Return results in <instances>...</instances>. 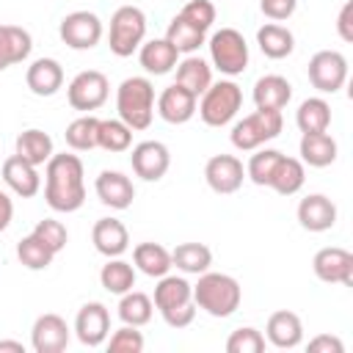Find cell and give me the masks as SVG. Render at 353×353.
<instances>
[{"instance_id":"cell-32","label":"cell","mask_w":353,"mask_h":353,"mask_svg":"<svg viewBox=\"0 0 353 353\" xmlns=\"http://www.w3.org/2000/svg\"><path fill=\"white\" fill-rule=\"evenodd\" d=\"M193 301V284L185 276H160L157 287H154V306L157 312H168L174 306L190 303Z\"/></svg>"},{"instance_id":"cell-14","label":"cell","mask_w":353,"mask_h":353,"mask_svg":"<svg viewBox=\"0 0 353 353\" xmlns=\"http://www.w3.org/2000/svg\"><path fill=\"white\" fill-rule=\"evenodd\" d=\"M204 179L210 185V190L229 196L237 193L243 179H245V168L234 154H212L204 165Z\"/></svg>"},{"instance_id":"cell-10","label":"cell","mask_w":353,"mask_h":353,"mask_svg":"<svg viewBox=\"0 0 353 353\" xmlns=\"http://www.w3.org/2000/svg\"><path fill=\"white\" fill-rule=\"evenodd\" d=\"M58 36L69 50H91L102 39V19L94 11H72L61 19Z\"/></svg>"},{"instance_id":"cell-18","label":"cell","mask_w":353,"mask_h":353,"mask_svg":"<svg viewBox=\"0 0 353 353\" xmlns=\"http://www.w3.org/2000/svg\"><path fill=\"white\" fill-rule=\"evenodd\" d=\"M3 182L22 199H33L39 190H41V176H39V168L33 163H28L25 157L19 154H11L3 160Z\"/></svg>"},{"instance_id":"cell-44","label":"cell","mask_w":353,"mask_h":353,"mask_svg":"<svg viewBox=\"0 0 353 353\" xmlns=\"http://www.w3.org/2000/svg\"><path fill=\"white\" fill-rule=\"evenodd\" d=\"M179 17H182L185 22H190L193 28H199V30L207 33V30L212 28V22H215V6H212L210 0H188V3L182 6Z\"/></svg>"},{"instance_id":"cell-12","label":"cell","mask_w":353,"mask_h":353,"mask_svg":"<svg viewBox=\"0 0 353 353\" xmlns=\"http://www.w3.org/2000/svg\"><path fill=\"white\" fill-rule=\"evenodd\" d=\"M312 270L325 284L353 287V254L345 248H336V245L320 248L312 259Z\"/></svg>"},{"instance_id":"cell-20","label":"cell","mask_w":353,"mask_h":353,"mask_svg":"<svg viewBox=\"0 0 353 353\" xmlns=\"http://www.w3.org/2000/svg\"><path fill=\"white\" fill-rule=\"evenodd\" d=\"M298 223L306 232H328L336 223V204L323 193H309L298 204Z\"/></svg>"},{"instance_id":"cell-28","label":"cell","mask_w":353,"mask_h":353,"mask_svg":"<svg viewBox=\"0 0 353 353\" xmlns=\"http://www.w3.org/2000/svg\"><path fill=\"white\" fill-rule=\"evenodd\" d=\"M303 182H306V168H303V163H301L298 157L281 154L279 163H276V168H273V174H270L268 188H273L279 196H295V193L303 188Z\"/></svg>"},{"instance_id":"cell-7","label":"cell","mask_w":353,"mask_h":353,"mask_svg":"<svg viewBox=\"0 0 353 353\" xmlns=\"http://www.w3.org/2000/svg\"><path fill=\"white\" fill-rule=\"evenodd\" d=\"M207 47H210V61L221 74L234 77V74L245 72V66H248V44H245L240 30L221 28V30L212 33Z\"/></svg>"},{"instance_id":"cell-8","label":"cell","mask_w":353,"mask_h":353,"mask_svg":"<svg viewBox=\"0 0 353 353\" xmlns=\"http://www.w3.org/2000/svg\"><path fill=\"white\" fill-rule=\"evenodd\" d=\"M306 74L320 94H336L347 80V58L336 50H320L309 58Z\"/></svg>"},{"instance_id":"cell-35","label":"cell","mask_w":353,"mask_h":353,"mask_svg":"<svg viewBox=\"0 0 353 353\" xmlns=\"http://www.w3.org/2000/svg\"><path fill=\"white\" fill-rule=\"evenodd\" d=\"M99 284L113 295L130 292L135 287V265L124 262L121 256H110L99 270Z\"/></svg>"},{"instance_id":"cell-26","label":"cell","mask_w":353,"mask_h":353,"mask_svg":"<svg viewBox=\"0 0 353 353\" xmlns=\"http://www.w3.org/2000/svg\"><path fill=\"white\" fill-rule=\"evenodd\" d=\"M174 69H176V83L188 88L193 97H201L212 83V66L201 55H185Z\"/></svg>"},{"instance_id":"cell-11","label":"cell","mask_w":353,"mask_h":353,"mask_svg":"<svg viewBox=\"0 0 353 353\" xmlns=\"http://www.w3.org/2000/svg\"><path fill=\"white\" fill-rule=\"evenodd\" d=\"M130 165L143 182H160L171 165V152L163 141H141L132 146Z\"/></svg>"},{"instance_id":"cell-21","label":"cell","mask_w":353,"mask_h":353,"mask_svg":"<svg viewBox=\"0 0 353 353\" xmlns=\"http://www.w3.org/2000/svg\"><path fill=\"white\" fill-rule=\"evenodd\" d=\"M91 243L102 256H121L130 248V232L119 218H99L91 229Z\"/></svg>"},{"instance_id":"cell-46","label":"cell","mask_w":353,"mask_h":353,"mask_svg":"<svg viewBox=\"0 0 353 353\" xmlns=\"http://www.w3.org/2000/svg\"><path fill=\"white\" fill-rule=\"evenodd\" d=\"M259 8H262V14H265L268 19L284 22V19H290V17L295 14L298 0H259Z\"/></svg>"},{"instance_id":"cell-22","label":"cell","mask_w":353,"mask_h":353,"mask_svg":"<svg viewBox=\"0 0 353 353\" xmlns=\"http://www.w3.org/2000/svg\"><path fill=\"white\" fill-rule=\"evenodd\" d=\"M25 83L36 97H52L63 85V69L55 58H36L25 72Z\"/></svg>"},{"instance_id":"cell-33","label":"cell","mask_w":353,"mask_h":353,"mask_svg":"<svg viewBox=\"0 0 353 353\" xmlns=\"http://www.w3.org/2000/svg\"><path fill=\"white\" fill-rule=\"evenodd\" d=\"M295 124L298 130L306 132H328L331 127V105L323 97H309L298 105L295 110Z\"/></svg>"},{"instance_id":"cell-25","label":"cell","mask_w":353,"mask_h":353,"mask_svg":"<svg viewBox=\"0 0 353 353\" xmlns=\"http://www.w3.org/2000/svg\"><path fill=\"white\" fill-rule=\"evenodd\" d=\"M292 99V85L281 74H265L254 83V105L265 110H281Z\"/></svg>"},{"instance_id":"cell-2","label":"cell","mask_w":353,"mask_h":353,"mask_svg":"<svg viewBox=\"0 0 353 353\" xmlns=\"http://www.w3.org/2000/svg\"><path fill=\"white\" fill-rule=\"evenodd\" d=\"M243 290L234 276L226 273H201L193 287L196 309H204L210 317H232L240 309Z\"/></svg>"},{"instance_id":"cell-42","label":"cell","mask_w":353,"mask_h":353,"mask_svg":"<svg viewBox=\"0 0 353 353\" xmlns=\"http://www.w3.org/2000/svg\"><path fill=\"white\" fill-rule=\"evenodd\" d=\"M226 350L229 353H262L265 350V336L251 325L234 328L226 339Z\"/></svg>"},{"instance_id":"cell-30","label":"cell","mask_w":353,"mask_h":353,"mask_svg":"<svg viewBox=\"0 0 353 353\" xmlns=\"http://www.w3.org/2000/svg\"><path fill=\"white\" fill-rule=\"evenodd\" d=\"M212 265V251L204 243H179L171 251V268L188 273V276H201Z\"/></svg>"},{"instance_id":"cell-23","label":"cell","mask_w":353,"mask_h":353,"mask_svg":"<svg viewBox=\"0 0 353 353\" xmlns=\"http://www.w3.org/2000/svg\"><path fill=\"white\" fill-rule=\"evenodd\" d=\"M138 61L146 74L160 77V74H168L179 63V52L174 50V44L168 39H152L138 47Z\"/></svg>"},{"instance_id":"cell-3","label":"cell","mask_w":353,"mask_h":353,"mask_svg":"<svg viewBox=\"0 0 353 353\" xmlns=\"http://www.w3.org/2000/svg\"><path fill=\"white\" fill-rule=\"evenodd\" d=\"M119 119L135 132L146 130L154 119V85L149 77H127L116 88Z\"/></svg>"},{"instance_id":"cell-27","label":"cell","mask_w":353,"mask_h":353,"mask_svg":"<svg viewBox=\"0 0 353 353\" xmlns=\"http://www.w3.org/2000/svg\"><path fill=\"white\" fill-rule=\"evenodd\" d=\"M301 163L303 165H312V168H325L336 160V141L328 135V132H306L301 138Z\"/></svg>"},{"instance_id":"cell-40","label":"cell","mask_w":353,"mask_h":353,"mask_svg":"<svg viewBox=\"0 0 353 353\" xmlns=\"http://www.w3.org/2000/svg\"><path fill=\"white\" fill-rule=\"evenodd\" d=\"M17 256H19V262H22L28 270H47V268L52 265V259H55V251H52L50 245H44V243L30 232L28 237H22V240L17 243Z\"/></svg>"},{"instance_id":"cell-39","label":"cell","mask_w":353,"mask_h":353,"mask_svg":"<svg viewBox=\"0 0 353 353\" xmlns=\"http://www.w3.org/2000/svg\"><path fill=\"white\" fill-rule=\"evenodd\" d=\"M97 146L110 152V154L127 152L132 146V130L121 119H99V141H97Z\"/></svg>"},{"instance_id":"cell-15","label":"cell","mask_w":353,"mask_h":353,"mask_svg":"<svg viewBox=\"0 0 353 353\" xmlns=\"http://www.w3.org/2000/svg\"><path fill=\"white\" fill-rule=\"evenodd\" d=\"M69 336H72V331H69L66 320L52 312L36 317V323L30 328V345L36 353H61V350H66Z\"/></svg>"},{"instance_id":"cell-51","label":"cell","mask_w":353,"mask_h":353,"mask_svg":"<svg viewBox=\"0 0 353 353\" xmlns=\"http://www.w3.org/2000/svg\"><path fill=\"white\" fill-rule=\"evenodd\" d=\"M0 350H11V353H25L22 342H8V339H3V342H0Z\"/></svg>"},{"instance_id":"cell-4","label":"cell","mask_w":353,"mask_h":353,"mask_svg":"<svg viewBox=\"0 0 353 353\" xmlns=\"http://www.w3.org/2000/svg\"><path fill=\"white\" fill-rule=\"evenodd\" d=\"M281 127H284V119H281V110H265V108H256L254 113L243 116L229 138H232V146L240 149V152H254L259 146H265L268 141L279 138L281 135Z\"/></svg>"},{"instance_id":"cell-6","label":"cell","mask_w":353,"mask_h":353,"mask_svg":"<svg viewBox=\"0 0 353 353\" xmlns=\"http://www.w3.org/2000/svg\"><path fill=\"white\" fill-rule=\"evenodd\" d=\"M146 39V14L138 6H121L110 17L108 47L119 58H130Z\"/></svg>"},{"instance_id":"cell-45","label":"cell","mask_w":353,"mask_h":353,"mask_svg":"<svg viewBox=\"0 0 353 353\" xmlns=\"http://www.w3.org/2000/svg\"><path fill=\"white\" fill-rule=\"evenodd\" d=\"M108 350L110 353H141L143 350V334L135 325H121L110 334Z\"/></svg>"},{"instance_id":"cell-50","label":"cell","mask_w":353,"mask_h":353,"mask_svg":"<svg viewBox=\"0 0 353 353\" xmlns=\"http://www.w3.org/2000/svg\"><path fill=\"white\" fill-rule=\"evenodd\" d=\"M11 218H14V201L8 199V193H3V190H0V234L8 229Z\"/></svg>"},{"instance_id":"cell-34","label":"cell","mask_w":353,"mask_h":353,"mask_svg":"<svg viewBox=\"0 0 353 353\" xmlns=\"http://www.w3.org/2000/svg\"><path fill=\"white\" fill-rule=\"evenodd\" d=\"M17 154L25 157L28 163H33L36 168L39 165H47V160L55 154L52 152V138L44 130H36V127L22 130L17 135Z\"/></svg>"},{"instance_id":"cell-24","label":"cell","mask_w":353,"mask_h":353,"mask_svg":"<svg viewBox=\"0 0 353 353\" xmlns=\"http://www.w3.org/2000/svg\"><path fill=\"white\" fill-rule=\"evenodd\" d=\"M30 50H33V39L25 28L0 25V72L14 66V63L28 61Z\"/></svg>"},{"instance_id":"cell-36","label":"cell","mask_w":353,"mask_h":353,"mask_svg":"<svg viewBox=\"0 0 353 353\" xmlns=\"http://www.w3.org/2000/svg\"><path fill=\"white\" fill-rule=\"evenodd\" d=\"M152 312H154V303H152V298H149L146 292L130 290V292H124L121 301H119V320H121L124 325L141 328V325H146V323L152 320Z\"/></svg>"},{"instance_id":"cell-47","label":"cell","mask_w":353,"mask_h":353,"mask_svg":"<svg viewBox=\"0 0 353 353\" xmlns=\"http://www.w3.org/2000/svg\"><path fill=\"white\" fill-rule=\"evenodd\" d=\"M160 314H163L165 325H171V328H188V325L196 320V303L190 301V303L174 306V309H168V312H160Z\"/></svg>"},{"instance_id":"cell-43","label":"cell","mask_w":353,"mask_h":353,"mask_svg":"<svg viewBox=\"0 0 353 353\" xmlns=\"http://www.w3.org/2000/svg\"><path fill=\"white\" fill-rule=\"evenodd\" d=\"M33 234H36L44 245H50L55 254H61V251L66 248V240H69L66 226H63L61 221H55V218H44V221H39V223L33 226Z\"/></svg>"},{"instance_id":"cell-16","label":"cell","mask_w":353,"mask_h":353,"mask_svg":"<svg viewBox=\"0 0 353 353\" xmlns=\"http://www.w3.org/2000/svg\"><path fill=\"white\" fill-rule=\"evenodd\" d=\"M196 105H199V97H193L179 83H171L157 97V116L168 124H185L196 116Z\"/></svg>"},{"instance_id":"cell-9","label":"cell","mask_w":353,"mask_h":353,"mask_svg":"<svg viewBox=\"0 0 353 353\" xmlns=\"http://www.w3.org/2000/svg\"><path fill=\"white\" fill-rule=\"evenodd\" d=\"M108 94H110V83L102 72L97 69H85V72H77L66 88V99L74 110H83V113H91L97 108H102L108 102Z\"/></svg>"},{"instance_id":"cell-19","label":"cell","mask_w":353,"mask_h":353,"mask_svg":"<svg viewBox=\"0 0 353 353\" xmlns=\"http://www.w3.org/2000/svg\"><path fill=\"white\" fill-rule=\"evenodd\" d=\"M265 339L279 347V350H292L301 345L303 339V323L295 312H287V309H279L268 317L265 323Z\"/></svg>"},{"instance_id":"cell-38","label":"cell","mask_w":353,"mask_h":353,"mask_svg":"<svg viewBox=\"0 0 353 353\" xmlns=\"http://www.w3.org/2000/svg\"><path fill=\"white\" fill-rule=\"evenodd\" d=\"M165 39L174 44L176 52H185V55H193L204 41H207V33L193 28L190 22H185L179 14L168 22V30H165Z\"/></svg>"},{"instance_id":"cell-48","label":"cell","mask_w":353,"mask_h":353,"mask_svg":"<svg viewBox=\"0 0 353 353\" xmlns=\"http://www.w3.org/2000/svg\"><path fill=\"white\" fill-rule=\"evenodd\" d=\"M309 353H345V345L339 336H331V334H320L314 339H309L306 345Z\"/></svg>"},{"instance_id":"cell-13","label":"cell","mask_w":353,"mask_h":353,"mask_svg":"<svg viewBox=\"0 0 353 353\" xmlns=\"http://www.w3.org/2000/svg\"><path fill=\"white\" fill-rule=\"evenodd\" d=\"M110 334V312L99 301H88L80 306L74 317V336L85 347H99Z\"/></svg>"},{"instance_id":"cell-37","label":"cell","mask_w":353,"mask_h":353,"mask_svg":"<svg viewBox=\"0 0 353 353\" xmlns=\"http://www.w3.org/2000/svg\"><path fill=\"white\" fill-rule=\"evenodd\" d=\"M63 138H66L69 149H74V152H91V149H97V141H99V119L91 116V113L74 119L66 127Z\"/></svg>"},{"instance_id":"cell-41","label":"cell","mask_w":353,"mask_h":353,"mask_svg":"<svg viewBox=\"0 0 353 353\" xmlns=\"http://www.w3.org/2000/svg\"><path fill=\"white\" fill-rule=\"evenodd\" d=\"M279 157H281V152H279V149H262V146H259V149H254V154H251V160H248V165H245V176H248L254 185L268 188L270 174H273V168H276Z\"/></svg>"},{"instance_id":"cell-29","label":"cell","mask_w":353,"mask_h":353,"mask_svg":"<svg viewBox=\"0 0 353 353\" xmlns=\"http://www.w3.org/2000/svg\"><path fill=\"white\" fill-rule=\"evenodd\" d=\"M256 44L262 50V55L273 58V61H281L287 55H292L295 50V36L290 28L279 25V22H268L256 30Z\"/></svg>"},{"instance_id":"cell-17","label":"cell","mask_w":353,"mask_h":353,"mask_svg":"<svg viewBox=\"0 0 353 353\" xmlns=\"http://www.w3.org/2000/svg\"><path fill=\"white\" fill-rule=\"evenodd\" d=\"M94 190H97V199L110 210H127L132 207V199H135V185L121 171H99Z\"/></svg>"},{"instance_id":"cell-5","label":"cell","mask_w":353,"mask_h":353,"mask_svg":"<svg viewBox=\"0 0 353 353\" xmlns=\"http://www.w3.org/2000/svg\"><path fill=\"white\" fill-rule=\"evenodd\" d=\"M243 108V91L234 80H218L210 83V88L201 94L196 110L207 127H226Z\"/></svg>"},{"instance_id":"cell-1","label":"cell","mask_w":353,"mask_h":353,"mask_svg":"<svg viewBox=\"0 0 353 353\" xmlns=\"http://www.w3.org/2000/svg\"><path fill=\"white\" fill-rule=\"evenodd\" d=\"M44 199L55 212H74L85 201L83 160L77 154H52L44 165Z\"/></svg>"},{"instance_id":"cell-31","label":"cell","mask_w":353,"mask_h":353,"mask_svg":"<svg viewBox=\"0 0 353 353\" xmlns=\"http://www.w3.org/2000/svg\"><path fill=\"white\" fill-rule=\"evenodd\" d=\"M132 262L143 276L160 279L171 270V251L160 243H138L132 248Z\"/></svg>"},{"instance_id":"cell-49","label":"cell","mask_w":353,"mask_h":353,"mask_svg":"<svg viewBox=\"0 0 353 353\" xmlns=\"http://www.w3.org/2000/svg\"><path fill=\"white\" fill-rule=\"evenodd\" d=\"M350 14H353V3L347 0L342 8H339V17H336V33L342 41H353V22H350Z\"/></svg>"}]
</instances>
